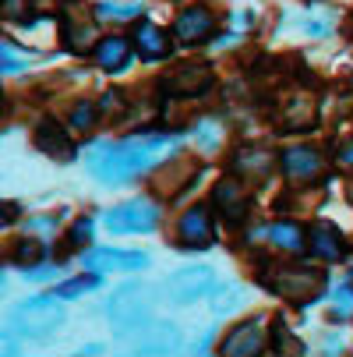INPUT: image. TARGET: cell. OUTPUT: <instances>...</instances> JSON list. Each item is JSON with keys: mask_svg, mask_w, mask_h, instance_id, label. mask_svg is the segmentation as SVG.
<instances>
[{"mask_svg": "<svg viewBox=\"0 0 353 357\" xmlns=\"http://www.w3.org/2000/svg\"><path fill=\"white\" fill-rule=\"evenodd\" d=\"M170 156V138H127L120 145H99L88 156V174L103 184H124Z\"/></svg>", "mask_w": 353, "mask_h": 357, "instance_id": "obj_1", "label": "cell"}, {"mask_svg": "<svg viewBox=\"0 0 353 357\" xmlns=\"http://www.w3.org/2000/svg\"><path fill=\"white\" fill-rule=\"evenodd\" d=\"M262 283L290 304H311L325 290V269L308 262H269L262 269Z\"/></svg>", "mask_w": 353, "mask_h": 357, "instance_id": "obj_2", "label": "cell"}, {"mask_svg": "<svg viewBox=\"0 0 353 357\" xmlns=\"http://www.w3.org/2000/svg\"><path fill=\"white\" fill-rule=\"evenodd\" d=\"M61 322H64L61 304L49 301V297H36V301H25L22 308L15 312L11 336H22V340H46L49 333L61 329Z\"/></svg>", "mask_w": 353, "mask_h": 357, "instance_id": "obj_3", "label": "cell"}, {"mask_svg": "<svg viewBox=\"0 0 353 357\" xmlns=\"http://www.w3.org/2000/svg\"><path fill=\"white\" fill-rule=\"evenodd\" d=\"M212 85H216V71L209 64H177L159 82V89L170 99H201L205 92H212Z\"/></svg>", "mask_w": 353, "mask_h": 357, "instance_id": "obj_4", "label": "cell"}, {"mask_svg": "<svg viewBox=\"0 0 353 357\" xmlns=\"http://www.w3.org/2000/svg\"><path fill=\"white\" fill-rule=\"evenodd\" d=\"M110 319L117 326L120 336H134L138 329L148 326V304H145V290L141 287H120L110 297Z\"/></svg>", "mask_w": 353, "mask_h": 357, "instance_id": "obj_5", "label": "cell"}, {"mask_svg": "<svg viewBox=\"0 0 353 357\" xmlns=\"http://www.w3.org/2000/svg\"><path fill=\"white\" fill-rule=\"evenodd\" d=\"M279 167H283V177L297 188H304V184H315L322 181L325 174V156L318 149L311 145H293V149H283L279 152Z\"/></svg>", "mask_w": 353, "mask_h": 357, "instance_id": "obj_6", "label": "cell"}, {"mask_svg": "<svg viewBox=\"0 0 353 357\" xmlns=\"http://www.w3.org/2000/svg\"><path fill=\"white\" fill-rule=\"evenodd\" d=\"M159 220H163L159 206H152V202H145V198L141 202H124V206L107 213V227L113 234H152L159 227Z\"/></svg>", "mask_w": 353, "mask_h": 357, "instance_id": "obj_7", "label": "cell"}, {"mask_svg": "<svg viewBox=\"0 0 353 357\" xmlns=\"http://www.w3.org/2000/svg\"><path fill=\"white\" fill-rule=\"evenodd\" d=\"M209 290H216V273L209 266H187V269H177L170 280H166V297L173 304H191V301H201Z\"/></svg>", "mask_w": 353, "mask_h": 357, "instance_id": "obj_8", "label": "cell"}, {"mask_svg": "<svg viewBox=\"0 0 353 357\" xmlns=\"http://www.w3.org/2000/svg\"><path fill=\"white\" fill-rule=\"evenodd\" d=\"M212 202H216L219 216H223L230 227L244 223V220H247V213H251V202H247L244 181H240L237 174H233V177H223V181L216 184V191H212Z\"/></svg>", "mask_w": 353, "mask_h": 357, "instance_id": "obj_9", "label": "cell"}, {"mask_svg": "<svg viewBox=\"0 0 353 357\" xmlns=\"http://www.w3.org/2000/svg\"><path fill=\"white\" fill-rule=\"evenodd\" d=\"M85 266L92 273H134L148 266L145 251H120V248H95L85 255Z\"/></svg>", "mask_w": 353, "mask_h": 357, "instance_id": "obj_10", "label": "cell"}, {"mask_svg": "<svg viewBox=\"0 0 353 357\" xmlns=\"http://www.w3.org/2000/svg\"><path fill=\"white\" fill-rule=\"evenodd\" d=\"M265 350V333H262V319H251L230 329V336L223 340L219 354L226 357H258Z\"/></svg>", "mask_w": 353, "mask_h": 357, "instance_id": "obj_11", "label": "cell"}, {"mask_svg": "<svg viewBox=\"0 0 353 357\" xmlns=\"http://www.w3.org/2000/svg\"><path fill=\"white\" fill-rule=\"evenodd\" d=\"M212 32H216V15H212L209 8H201V4L184 8V11L177 15V25H173V36H177L180 43H187V46L205 43Z\"/></svg>", "mask_w": 353, "mask_h": 357, "instance_id": "obj_12", "label": "cell"}, {"mask_svg": "<svg viewBox=\"0 0 353 357\" xmlns=\"http://www.w3.org/2000/svg\"><path fill=\"white\" fill-rule=\"evenodd\" d=\"M272 163H276V156L269 149H258V145H244V149H237V156H233V174L247 184V181H255V184H262L269 174H272Z\"/></svg>", "mask_w": 353, "mask_h": 357, "instance_id": "obj_13", "label": "cell"}, {"mask_svg": "<svg viewBox=\"0 0 353 357\" xmlns=\"http://www.w3.org/2000/svg\"><path fill=\"white\" fill-rule=\"evenodd\" d=\"M36 149L39 152H46L49 160H61V163H68V160H74V145H71V135L57 124V121H39L36 124Z\"/></svg>", "mask_w": 353, "mask_h": 357, "instance_id": "obj_14", "label": "cell"}, {"mask_svg": "<svg viewBox=\"0 0 353 357\" xmlns=\"http://www.w3.org/2000/svg\"><path fill=\"white\" fill-rule=\"evenodd\" d=\"M308 251L315 255V259H322V262H339L346 255V241H343V234L332 223L322 220V223H315L308 230Z\"/></svg>", "mask_w": 353, "mask_h": 357, "instance_id": "obj_15", "label": "cell"}, {"mask_svg": "<svg viewBox=\"0 0 353 357\" xmlns=\"http://www.w3.org/2000/svg\"><path fill=\"white\" fill-rule=\"evenodd\" d=\"M177 234H180V244H184V248H209V244H212V220H209V209H201V206L187 209V213L180 216Z\"/></svg>", "mask_w": 353, "mask_h": 357, "instance_id": "obj_16", "label": "cell"}, {"mask_svg": "<svg viewBox=\"0 0 353 357\" xmlns=\"http://www.w3.org/2000/svg\"><path fill=\"white\" fill-rule=\"evenodd\" d=\"M315 117H318V103H315V96H304V92H293L290 96V103L279 110V128L283 131H304V128H311L315 124Z\"/></svg>", "mask_w": 353, "mask_h": 357, "instance_id": "obj_17", "label": "cell"}, {"mask_svg": "<svg viewBox=\"0 0 353 357\" xmlns=\"http://www.w3.org/2000/svg\"><path fill=\"white\" fill-rule=\"evenodd\" d=\"M134 50L141 61H163V57H170V36L152 22H141L134 29Z\"/></svg>", "mask_w": 353, "mask_h": 357, "instance_id": "obj_18", "label": "cell"}, {"mask_svg": "<svg viewBox=\"0 0 353 357\" xmlns=\"http://www.w3.org/2000/svg\"><path fill=\"white\" fill-rule=\"evenodd\" d=\"M131 46H134V39H127V36H107V39H99L95 64L103 68V71H120L127 64V57H131Z\"/></svg>", "mask_w": 353, "mask_h": 357, "instance_id": "obj_19", "label": "cell"}, {"mask_svg": "<svg viewBox=\"0 0 353 357\" xmlns=\"http://www.w3.org/2000/svg\"><path fill=\"white\" fill-rule=\"evenodd\" d=\"M265 237H269V244L279 248V251H304V248H308L304 227L293 223V220H276V223L265 230Z\"/></svg>", "mask_w": 353, "mask_h": 357, "instance_id": "obj_20", "label": "cell"}, {"mask_svg": "<svg viewBox=\"0 0 353 357\" xmlns=\"http://www.w3.org/2000/svg\"><path fill=\"white\" fill-rule=\"evenodd\" d=\"M64 46L71 50V54L85 57L88 50L95 54V25L92 22H74V18H64Z\"/></svg>", "mask_w": 353, "mask_h": 357, "instance_id": "obj_21", "label": "cell"}, {"mask_svg": "<svg viewBox=\"0 0 353 357\" xmlns=\"http://www.w3.org/2000/svg\"><path fill=\"white\" fill-rule=\"evenodd\" d=\"M138 15H141V4H131V0H103V4H95L99 22H134Z\"/></svg>", "mask_w": 353, "mask_h": 357, "instance_id": "obj_22", "label": "cell"}, {"mask_svg": "<svg viewBox=\"0 0 353 357\" xmlns=\"http://www.w3.org/2000/svg\"><path fill=\"white\" fill-rule=\"evenodd\" d=\"M272 350H276V354H300V350H304V347L297 343V336L286 329L283 319L272 322Z\"/></svg>", "mask_w": 353, "mask_h": 357, "instance_id": "obj_23", "label": "cell"}, {"mask_svg": "<svg viewBox=\"0 0 353 357\" xmlns=\"http://www.w3.org/2000/svg\"><path fill=\"white\" fill-rule=\"evenodd\" d=\"M95 124H99V110H95L92 103H78V107L71 110V131H74V135H88Z\"/></svg>", "mask_w": 353, "mask_h": 357, "instance_id": "obj_24", "label": "cell"}, {"mask_svg": "<svg viewBox=\"0 0 353 357\" xmlns=\"http://www.w3.org/2000/svg\"><path fill=\"white\" fill-rule=\"evenodd\" d=\"M0 54H4V75H15V71H25L32 64V54H18L15 43L4 39V46H0Z\"/></svg>", "mask_w": 353, "mask_h": 357, "instance_id": "obj_25", "label": "cell"}, {"mask_svg": "<svg viewBox=\"0 0 353 357\" xmlns=\"http://www.w3.org/2000/svg\"><path fill=\"white\" fill-rule=\"evenodd\" d=\"M353 312V283H343L332 290V319H346Z\"/></svg>", "mask_w": 353, "mask_h": 357, "instance_id": "obj_26", "label": "cell"}, {"mask_svg": "<svg viewBox=\"0 0 353 357\" xmlns=\"http://www.w3.org/2000/svg\"><path fill=\"white\" fill-rule=\"evenodd\" d=\"M42 244L39 241H32V237H25V241H18V248H15V259H18V266H32V262H39L42 259Z\"/></svg>", "mask_w": 353, "mask_h": 357, "instance_id": "obj_27", "label": "cell"}, {"mask_svg": "<svg viewBox=\"0 0 353 357\" xmlns=\"http://www.w3.org/2000/svg\"><path fill=\"white\" fill-rule=\"evenodd\" d=\"M92 241V220H78L68 234V248H85Z\"/></svg>", "mask_w": 353, "mask_h": 357, "instance_id": "obj_28", "label": "cell"}, {"mask_svg": "<svg viewBox=\"0 0 353 357\" xmlns=\"http://www.w3.org/2000/svg\"><path fill=\"white\" fill-rule=\"evenodd\" d=\"M99 287V280L95 276H81V280H68L64 287H61V297H78V294H88V290H95Z\"/></svg>", "mask_w": 353, "mask_h": 357, "instance_id": "obj_29", "label": "cell"}, {"mask_svg": "<svg viewBox=\"0 0 353 357\" xmlns=\"http://www.w3.org/2000/svg\"><path fill=\"white\" fill-rule=\"evenodd\" d=\"M194 138L205 145V149H216V142H219V128H216L212 121H201V124L194 128Z\"/></svg>", "mask_w": 353, "mask_h": 357, "instance_id": "obj_30", "label": "cell"}, {"mask_svg": "<svg viewBox=\"0 0 353 357\" xmlns=\"http://www.w3.org/2000/svg\"><path fill=\"white\" fill-rule=\"evenodd\" d=\"M99 110H103L107 117H120V110H124L120 96H117V92H107V96H103V103H99Z\"/></svg>", "mask_w": 353, "mask_h": 357, "instance_id": "obj_31", "label": "cell"}, {"mask_svg": "<svg viewBox=\"0 0 353 357\" xmlns=\"http://www.w3.org/2000/svg\"><path fill=\"white\" fill-rule=\"evenodd\" d=\"M237 301H240V290H237V287H226V294H223V297H216V304H212V308L223 315V312H230V308H233Z\"/></svg>", "mask_w": 353, "mask_h": 357, "instance_id": "obj_32", "label": "cell"}, {"mask_svg": "<svg viewBox=\"0 0 353 357\" xmlns=\"http://www.w3.org/2000/svg\"><path fill=\"white\" fill-rule=\"evenodd\" d=\"M29 230H57V216H36L29 220Z\"/></svg>", "mask_w": 353, "mask_h": 357, "instance_id": "obj_33", "label": "cell"}, {"mask_svg": "<svg viewBox=\"0 0 353 357\" xmlns=\"http://www.w3.org/2000/svg\"><path fill=\"white\" fill-rule=\"evenodd\" d=\"M25 276L29 280H49V276H54V269H29Z\"/></svg>", "mask_w": 353, "mask_h": 357, "instance_id": "obj_34", "label": "cell"}, {"mask_svg": "<svg viewBox=\"0 0 353 357\" xmlns=\"http://www.w3.org/2000/svg\"><path fill=\"white\" fill-rule=\"evenodd\" d=\"M18 4H22V0H4V15L8 18H18Z\"/></svg>", "mask_w": 353, "mask_h": 357, "instance_id": "obj_35", "label": "cell"}, {"mask_svg": "<svg viewBox=\"0 0 353 357\" xmlns=\"http://www.w3.org/2000/svg\"><path fill=\"white\" fill-rule=\"evenodd\" d=\"M339 160H343V163H353V142H350V145L339 152Z\"/></svg>", "mask_w": 353, "mask_h": 357, "instance_id": "obj_36", "label": "cell"}, {"mask_svg": "<svg viewBox=\"0 0 353 357\" xmlns=\"http://www.w3.org/2000/svg\"><path fill=\"white\" fill-rule=\"evenodd\" d=\"M15 213H18V209H15V202H8V206H4V223H11Z\"/></svg>", "mask_w": 353, "mask_h": 357, "instance_id": "obj_37", "label": "cell"}, {"mask_svg": "<svg viewBox=\"0 0 353 357\" xmlns=\"http://www.w3.org/2000/svg\"><path fill=\"white\" fill-rule=\"evenodd\" d=\"M350 283H353V269H350Z\"/></svg>", "mask_w": 353, "mask_h": 357, "instance_id": "obj_38", "label": "cell"}]
</instances>
